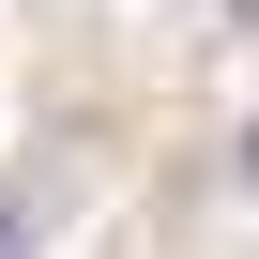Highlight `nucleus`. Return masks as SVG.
<instances>
[{
	"label": "nucleus",
	"mask_w": 259,
	"mask_h": 259,
	"mask_svg": "<svg viewBox=\"0 0 259 259\" xmlns=\"http://www.w3.org/2000/svg\"><path fill=\"white\" fill-rule=\"evenodd\" d=\"M0 259H31V198H16V183H0Z\"/></svg>",
	"instance_id": "f257e3e1"
},
{
	"label": "nucleus",
	"mask_w": 259,
	"mask_h": 259,
	"mask_svg": "<svg viewBox=\"0 0 259 259\" xmlns=\"http://www.w3.org/2000/svg\"><path fill=\"white\" fill-rule=\"evenodd\" d=\"M244 183H259V138H244Z\"/></svg>",
	"instance_id": "f03ea898"
}]
</instances>
